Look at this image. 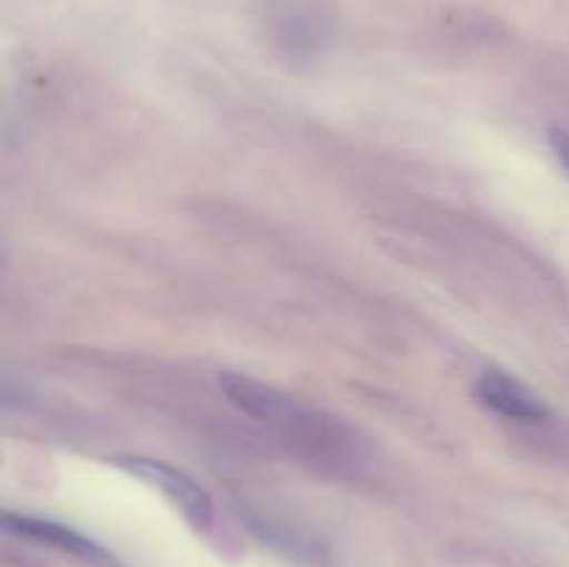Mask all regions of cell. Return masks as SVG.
<instances>
[{
    "label": "cell",
    "instance_id": "1",
    "mask_svg": "<svg viewBox=\"0 0 569 567\" xmlns=\"http://www.w3.org/2000/svg\"><path fill=\"white\" fill-rule=\"evenodd\" d=\"M222 395H226L228 404L233 409H239L242 415H250L253 420L267 422L276 431L287 434V437L303 439V442H337V426L326 417L315 415L311 409H306L303 404L292 398V395L281 392L272 384L259 381L253 376H242V372H222L217 378Z\"/></svg>",
    "mask_w": 569,
    "mask_h": 567
},
{
    "label": "cell",
    "instance_id": "2",
    "mask_svg": "<svg viewBox=\"0 0 569 567\" xmlns=\"http://www.w3.org/2000/svg\"><path fill=\"white\" fill-rule=\"evenodd\" d=\"M120 465L128 467L133 476L144 478L150 487L159 489L194 528L211 526V520H214V504L206 495V489L194 478H189L187 472L159 459H122Z\"/></svg>",
    "mask_w": 569,
    "mask_h": 567
},
{
    "label": "cell",
    "instance_id": "3",
    "mask_svg": "<svg viewBox=\"0 0 569 567\" xmlns=\"http://www.w3.org/2000/svg\"><path fill=\"white\" fill-rule=\"evenodd\" d=\"M472 392H476L478 404L487 406L489 411L500 415L503 420L520 422V426H537L548 417V406L542 404V398L509 372L483 370L476 378Z\"/></svg>",
    "mask_w": 569,
    "mask_h": 567
},
{
    "label": "cell",
    "instance_id": "4",
    "mask_svg": "<svg viewBox=\"0 0 569 567\" xmlns=\"http://www.w3.org/2000/svg\"><path fill=\"white\" fill-rule=\"evenodd\" d=\"M6 526L14 528V531H20V534H26V537L39 539V543L56 545V548L67 550V554L87 556V559H92V556H100L98 545H92L87 537L70 531V528L56 526V523H44V520H31V517H11L9 515V517H6Z\"/></svg>",
    "mask_w": 569,
    "mask_h": 567
},
{
    "label": "cell",
    "instance_id": "5",
    "mask_svg": "<svg viewBox=\"0 0 569 567\" xmlns=\"http://www.w3.org/2000/svg\"><path fill=\"white\" fill-rule=\"evenodd\" d=\"M550 148H553V153L559 156L561 165L569 170V131H561V128H553L550 131Z\"/></svg>",
    "mask_w": 569,
    "mask_h": 567
}]
</instances>
